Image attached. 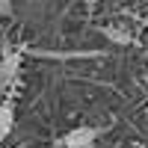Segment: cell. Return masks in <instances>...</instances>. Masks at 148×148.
I'll return each instance as SVG.
<instances>
[{"mask_svg": "<svg viewBox=\"0 0 148 148\" xmlns=\"http://www.w3.org/2000/svg\"><path fill=\"white\" fill-rule=\"evenodd\" d=\"M101 136V127H92V125H80V127H71L68 133L59 136V148H92V142Z\"/></svg>", "mask_w": 148, "mask_h": 148, "instance_id": "obj_1", "label": "cell"}, {"mask_svg": "<svg viewBox=\"0 0 148 148\" xmlns=\"http://www.w3.org/2000/svg\"><path fill=\"white\" fill-rule=\"evenodd\" d=\"M18 68H21V53L6 47L0 53V92H6L12 83L18 80Z\"/></svg>", "mask_w": 148, "mask_h": 148, "instance_id": "obj_2", "label": "cell"}, {"mask_svg": "<svg viewBox=\"0 0 148 148\" xmlns=\"http://www.w3.org/2000/svg\"><path fill=\"white\" fill-rule=\"evenodd\" d=\"M12 127H15V113L9 104H0V142L12 133Z\"/></svg>", "mask_w": 148, "mask_h": 148, "instance_id": "obj_3", "label": "cell"}, {"mask_svg": "<svg viewBox=\"0 0 148 148\" xmlns=\"http://www.w3.org/2000/svg\"><path fill=\"white\" fill-rule=\"evenodd\" d=\"M104 36H107L113 45H130V42H133L130 33H125L121 27H104Z\"/></svg>", "mask_w": 148, "mask_h": 148, "instance_id": "obj_4", "label": "cell"}, {"mask_svg": "<svg viewBox=\"0 0 148 148\" xmlns=\"http://www.w3.org/2000/svg\"><path fill=\"white\" fill-rule=\"evenodd\" d=\"M12 12V0H0V15H9Z\"/></svg>", "mask_w": 148, "mask_h": 148, "instance_id": "obj_5", "label": "cell"}]
</instances>
